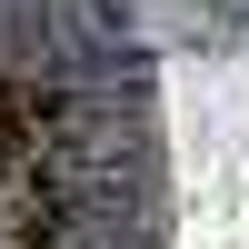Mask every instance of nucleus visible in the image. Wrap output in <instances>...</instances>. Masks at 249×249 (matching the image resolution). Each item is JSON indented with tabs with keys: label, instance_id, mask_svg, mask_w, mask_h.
I'll return each mask as SVG.
<instances>
[{
	"label": "nucleus",
	"instance_id": "obj_1",
	"mask_svg": "<svg viewBox=\"0 0 249 249\" xmlns=\"http://www.w3.org/2000/svg\"><path fill=\"white\" fill-rule=\"evenodd\" d=\"M239 10H249V0H239Z\"/></svg>",
	"mask_w": 249,
	"mask_h": 249
}]
</instances>
